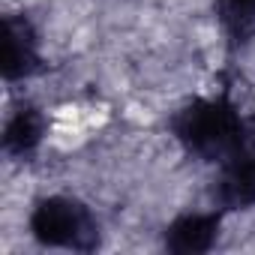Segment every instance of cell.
Segmentation results:
<instances>
[{"label": "cell", "instance_id": "cell-6", "mask_svg": "<svg viewBox=\"0 0 255 255\" xmlns=\"http://www.w3.org/2000/svg\"><path fill=\"white\" fill-rule=\"evenodd\" d=\"M45 114L36 105H18L3 126V150L9 156H30L45 138Z\"/></svg>", "mask_w": 255, "mask_h": 255}, {"label": "cell", "instance_id": "cell-3", "mask_svg": "<svg viewBox=\"0 0 255 255\" xmlns=\"http://www.w3.org/2000/svg\"><path fill=\"white\" fill-rule=\"evenodd\" d=\"M213 195L222 210H249L255 207V141L252 135L246 144L219 162V177Z\"/></svg>", "mask_w": 255, "mask_h": 255}, {"label": "cell", "instance_id": "cell-7", "mask_svg": "<svg viewBox=\"0 0 255 255\" xmlns=\"http://www.w3.org/2000/svg\"><path fill=\"white\" fill-rule=\"evenodd\" d=\"M216 18L231 45L255 36V0H216Z\"/></svg>", "mask_w": 255, "mask_h": 255}, {"label": "cell", "instance_id": "cell-1", "mask_svg": "<svg viewBox=\"0 0 255 255\" xmlns=\"http://www.w3.org/2000/svg\"><path fill=\"white\" fill-rule=\"evenodd\" d=\"M171 135L189 156L201 162H225L246 144L249 129L228 96H204L186 102L171 117Z\"/></svg>", "mask_w": 255, "mask_h": 255}, {"label": "cell", "instance_id": "cell-2", "mask_svg": "<svg viewBox=\"0 0 255 255\" xmlns=\"http://www.w3.org/2000/svg\"><path fill=\"white\" fill-rule=\"evenodd\" d=\"M30 234L42 246L72 249V252H93L99 249L102 231L93 210L69 195H48L36 201L30 213Z\"/></svg>", "mask_w": 255, "mask_h": 255}, {"label": "cell", "instance_id": "cell-8", "mask_svg": "<svg viewBox=\"0 0 255 255\" xmlns=\"http://www.w3.org/2000/svg\"><path fill=\"white\" fill-rule=\"evenodd\" d=\"M249 135H252V141H255V132H249Z\"/></svg>", "mask_w": 255, "mask_h": 255}, {"label": "cell", "instance_id": "cell-5", "mask_svg": "<svg viewBox=\"0 0 255 255\" xmlns=\"http://www.w3.org/2000/svg\"><path fill=\"white\" fill-rule=\"evenodd\" d=\"M219 225H222L219 213H186V216H177L165 228V249H171L177 255L207 252V249H213V243L219 237Z\"/></svg>", "mask_w": 255, "mask_h": 255}, {"label": "cell", "instance_id": "cell-4", "mask_svg": "<svg viewBox=\"0 0 255 255\" xmlns=\"http://www.w3.org/2000/svg\"><path fill=\"white\" fill-rule=\"evenodd\" d=\"M42 69L39 33L27 15H6L3 18V78L24 81Z\"/></svg>", "mask_w": 255, "mask_h": 255}]
</instances>
